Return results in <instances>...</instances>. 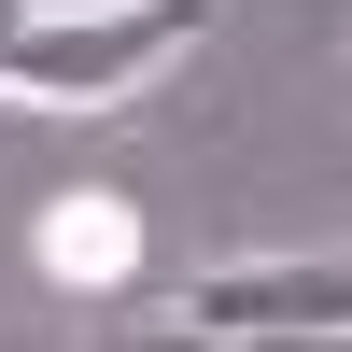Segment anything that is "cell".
Returning <instances> with one entry per match:
<instances>
[{"label":"cell","mask_w":352,"mask_h":352,"mask_svg":"<svg viewBox=\"0 0 352 352\" xmlns=\"http://www.w3.org/2000/svg\"><path fill=\"white\" fill-rule=\"evenodd\" d=\"M212 43V0H28V28L0 43V99L28 113H113Z\"/></svg>","instance_id":"cell-1"},{"label":"cell","mask_w":352,"mask_h":352,"mask_svg":"<svg viewBox=\"0 0 352 352\" xmlns=\"http://www.w3.org/2000/svg\"><path fill=\"white\" fill-rule=\"evenodd\" d=\"M197 338H352V254H240L184 282Z\"/></svg>","instance_id":"cell-2"},{"label":"cell","mask_w":352,"mask_h":352,"mask_svg":"<svg viewBox=\"0 0 352 352\" xmlns=\"http://www.w3.org/2000/svg\"><path fill=\"white\" fill-rule=\"evenodd\" d=\"M28 268H43L71 310H113V296L155 282V226H141L127 184H71V197H43V226H28Z\"/></svg>","instance_id":"cell-3"},{"label":"cell","mask_w":352,"mask_h":352,"mask_svg":"<svg viewBox=\"0 0 352 352\" xmlns=\"http://www.w3.org/2000/svg\"><path fill=\"white\" fill-rule=\"evenodd\" d=\"M14 28H28V0H0V43H14Z\"/></svg>","instance_id":"cell-4"}]
</instances>
